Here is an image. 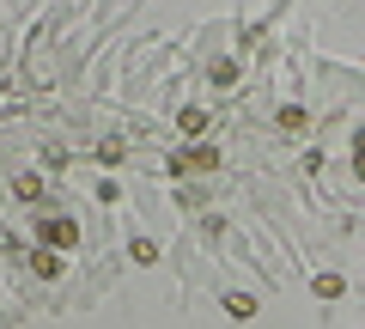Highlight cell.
Listing matches in <instances>:
<instances>
[{"label":"cell","mask_w":365,"mask_h":329,"mask_svg":"<svg viewBox=\"0 0 365 329\" xmlns=\"http://www.w3.org/2000/svg\"><path fill=\"white\" fill-rule=\"evenodd\" d=\"M213 165H220V153H213V146H195V153L170 158V171H213Z\"/></svg>","instance_id":"2"},{"label":"cell","mask_w":365,"mask_h":329,"mask_svg":"<svg viewBox=\"0 0 365 329\" xmlns=\"http://www.w3.org/2000/svg\"><path fill=\"white\" fill-rule=\"evenodd\" d=\"M177 128H182V134H207V110H201V104H189V110L177 116Z\"/></svg>","instance_id":"5"},{"label":"cell","mask_w":365,"mask_h":329,"mask_svg":"<svg viewBox=\"0 0 365 329\" xmlns=\"http://www.w3.org/2000/svg\"><path fill=\"white\" fill-rule=\"evenodd\" d=\"M43 244H49V250H73V244H79V226L67 220V213H55V220H43Z\"/></svg>","instance_id":"1"},{"label":"cell","mask_w":365,"mask_h":329,"mask_svg":"<svg viewBox=\"0 0 365 329\" xmlns=\"http://www.w3.org/2000/svg\"><path fill=\"white\" fill-rule=\"evenodd\" d=\"M317 293L323 299H341V275H317Z\"/></svg>","instance_id":"8"},{"label":"cell","mask_w":365,"mask_h":329,"mask_svg":"<svg viewBox=\"0 0 365 329\" xmlns=\"http://www.w3.org/2000/svg\"><path fill=\"white\" fill-rule=\"evenodd\" d=\"M13 196H19V201H37V196H43V177H37V171H19V177H13Z\"/></svg>","instance_id":"4"},{"label":"cell","mask_w":365,"mask_h":329,"mask_svg":"<svg viewBox=\"0 0 365 329\" xmlns=\"http://www.w3.org/2000/svg\"><path fill=\"white\" fill-rule=\"evenodd\" d=\"M225 311H232L237 323H250V317H256V299H250V293H225Z\"/></svg>","instance_id":"6"},{"label":"cell","mask_w":365,"mask_h":329,"mask_svg":"<svg viewBox=\"0 0 365 329\" xmlns=\"http://www.w3.org/2000/svg\"><path fill=\"white\" fill-rule=\"evenodd\" d=\"M134 263H158V244H153V238H134Z\"/></svg>","instance_id":"7"},{"label":"cell","mask_w":365,"mask_h":329,"mask_svg":"<svg viewBox=\"0 0 365 329\" xmlns=\"http://www.w3.org/2000/svg\"><path fill=\"white\" fill-rule=\"evenodd\" d=\"M31 268H37L43 280H55V275H61V250H49V244H43V250L31 256Z\"/></svg>","instance_id":"3"},{"label":"cell","mask_w":365,"mask_h":329,"mask_svg":"<svg viewBox=\"0 0 365 329\" xmlns=\"http://www.w3.org/2000/svg\"><path fill=\"white\" fill-rule=\"evenodd\" d=\"M353 171L365 177V134H359V141H353Z\"/></svg>","instance_id":"9"}]
</instances>
